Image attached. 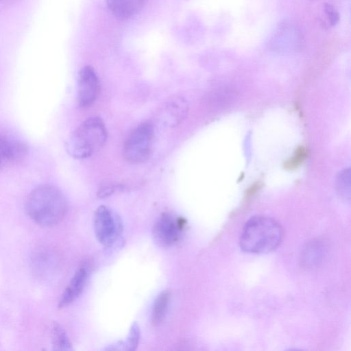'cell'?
Instances as JSON below:
<instances>
[{"instance_id":"cell-14","label":"cell","mask_w":351,"mask_h":351,"mask_svg":"<svg viewBox=\"0 0 351 351\" xmlns=\"http://www.w3.org/2000/svg\"><path fill=\"white\" fill-rule=\"evenodd\" d=\"M308 151L304 146H299L294 154L284 163V167L288 170H293L299 167L306 160Z\"/></svg>"},{"instance_id":"cell-15","label":"cell","mask_w":351,"mask_h":351,"mask_svg":"<svg viewBox=\"0 0 351 351\" xmlns=\"http://www.w3.org/2000/svg\"><path fill=\"white\" fill-rule=\"evenodd\" d=\"M140 339V329L136 322H134L131 326L128 338L125 343L127 350H135L138 345Z\"/></svg>"},{"instance_id":"cell-6","label":"cell","mask_w":351,"mask_h":351,"mask_svg":"<svg viewBox=\"0 0 351 351\" xmlns=\"http://www.w3.org/2000/svg\"><path fill=\"white\" fill-rule=\"evenodd\" d=\"M302 36L295 23L291 21H281L268 38L267 47L276 51H291L302 45Z\"/></svg>"},{"instance_id":"cell-17","label":"cell","mask_w":351,"mask_h":351,"mask_svg":"<svg viewBox=\"0 0 351 351\" xmlns=\"http://www.w3.org/2000/svg\"><path fill=\"white\" fill-rule=\"evenodd\" d=\"M262 183L257 182L253 184L246 191V196L247 197L254 195L261 187Z\"/></svg>"},{"instance_id":"cell-7","label":"cell","mask_w":351,"mask_h":351,"mask_svg":"<svg viewBox=\"0 0 351 351\" xmlns=\"http://www.w3.org/2000/svg\"><path fill=\"white\" fill-rule=\"evenodd\" d=\"M184 226V220L171 213H163L156 219L153 228V236L160 247H169L178 241Z\"/></svg>"},{"instance_id":"cell-10","label":"cell","mask_w":351,"mask_h":351,"mask_svg":"<svg viewBox=\"0 0 351 351\" xmlns=\"http://www.w3.org/2000/svg\"><path fill=\"white\" fill-rule=\"evenodd\" d=\"M87 279L88 270L86 267H82L78 269L64 291L58 306L62 308L75 301L82 293Z\"/></svg>"},{"instance_id":"cell-1","label":"cell","mask_w":351,"mask_h":351,"mask_svg":"<svg viewBox=\"0 0 351 351\" xmlns=\"http://www.w3.org/2000/svg\"><path fill=\"white\" fill-rule=\"evenodd\" d=\"M25 211L37 224L49 227L59 223L64 217L67 203L63 193L51 184L41 185L28 195Z\"/></svg>"},{"instance_id":"cell-18","label":"cell","mask_w":351,"mask_h":351,"mask_svg":"<svg viewBox=\"0 0 351 351\" xmlns=\"http://www.w3.org/2000/svg\"><path fill=\"white\" fill-rule=\"evenodd\" d=\"M0 1H1V0H0Z\"/></svg>"},{"instance_id":"cell-11","label":"cell","mask_w":351,"mask_h":351,"mask_svg":"<svg viewBox=\"0 0 351 351\" xmlns=\"http://www.w3.org/2000/svg\"><path fill=\"white\" fill-rule=\"evenodd\" d=\"M146 0H106L110 12L117 18L126 19L136 15Z\"/></svg>"},{"instance_id":"cell-3","label":"cell","mask_w":351,"mask_h":351,"mask_svg":"<svg viewBox=\"0 0 351 351\" xmlns=\"http://www.w3.org/2000/svg\"><path fill=\"white\" fill-rule=\"evenodd\" d=\"M107 138L106 126L97 117L84 121L69 137L66 148L69 154L78 159L91 156L104 145Z\"/></svg>"},{"instance_id":"cell-12","label":"cell","mask_w":351,"mask_h":351,"mask_svg":"<svg viewBox=\"0 0 351 351\" xmlns=\"http://www.w3.org/2000/svg\"><path fill=\"white\" fill-rule=\"evenodd\" d=\"M169 300L170 292L168 290L161 292L155 299L152 311V323L153 325L158 326L164 319Z\"/></svg>"},{"instance_id":"cell-8","label":"cell","mask_w":351,"mask_h":351,"mask_svg":"<svg viewBox=\"0 0 351 351\" xmlns=\"http://www.w3.org/2000/svg\"><path fill=\"white\" fill-rule=\"evenodd\" d=\"M100 89L99 79L95 69L85 66L77 76V101L81 108L91 106L97 99Z\"/></svg>"},{"instance_id":"cell-13","label":"cell","mask_w":351,"mask_h":351,"mask_svg":"<svg viewBox=\"0 0 351 351\" xmlns=\"http://www.w3.org/2000/svg\"><path fill=\"white\" fill-rule=\"evenodd\" d=\"M51 339L53 350H72L71 341L64 330L58 323L54 322L51 328Z\"/></svg>"},{"instance_id":"cell-4","label":"cell","mask_w":351,"mask_h":351,"mask_svg":"<svg viewBox=\"0 0 351 351\" xmlns=\"http://www.w3.org/2000/svg\"><path fill=\"white\" fill-rule=\"evenodd\" d=\"M154 128L151 122L141 123L130 134L125 141L123 154L125 159L133 164L145 161L150 154Z\"/></svg>"},{"instance_id":"cell-2","label":"cell","mask_w":351,"mask_h":351,"mask_svg":"<svg viewBox=\"0 0 351 351\" xmlns=\"http://www.w3.org/2000/svg\"><path fill=\"white\" fill-rule=\"evenodd\" d=\"M282 237V229L274 219L255 216L245 224L241 234V248L247 252L267 253L278 246Z\"/></svg>"},{"instance_id":"cell-5","label":"cell","mask_w":351,"mask_h":351,"mask_svg":"<svg viewBox=\"0 0 351 351\" xmlns=\"http://www.w3.org/2000/svg\"><path fill=\"white\" fill-rule=\"evenodd\" d=\"M93 227L97 240L104 246L112 245L122 231V223L119 216L104 205L95 211Z\"/></svg>"},{"instance_id":"cell-16","label":"cell","mask_w":351,"mask_h":351,"mask_svg":"<svg viewBox=\"0 0 351 351\" xmlns=\"http://www.w3.org/2000/svg\"><path fill=\"white\" fill-rule=\"evenodd\" d=\"M323 8L324 16L328 25L330 26L336 25L339 21V14L338 11L333 5L329 3L324 4Z\"/></svg>"},{"instance_id":"cell-9","label":"cell","mask_w":351,"mask_h":351,"mask_svg":"<svg viewBox=\"0 0 351 351\" xmlns=\"http://www.w3.org/2000/svg\"><path fill=\"white\" fill-rule=\"evenodd\" d=\"M26 151L24 144L11 141L0 134V170L21 160Z\"/></svg>"}]
</instances>
